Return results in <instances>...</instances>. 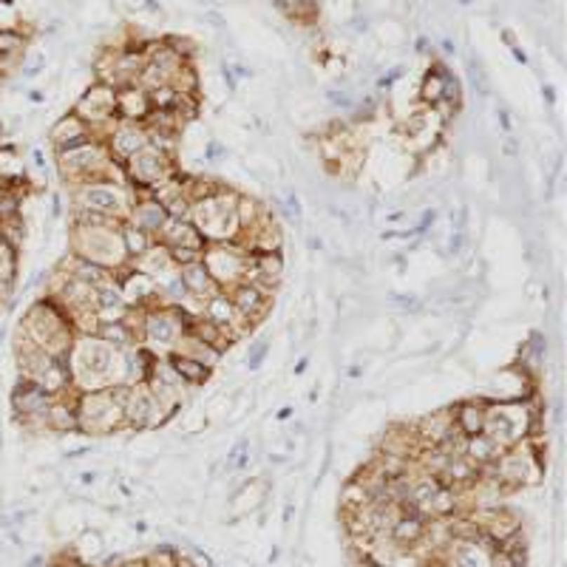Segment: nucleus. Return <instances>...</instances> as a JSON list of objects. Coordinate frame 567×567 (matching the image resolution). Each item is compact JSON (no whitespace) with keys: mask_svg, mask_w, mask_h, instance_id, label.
<instances>
[{"mask_svg":"<svg viewBox=\"0 0 567 567\" xmlns=\"http://www.w3.org/2000/svg\"><path fill=\"white\" fill-rule=\"evenodd\" d=\"M116 354L108 343H102L100 338H86L80 340L77 352H74V366H77V378H91V386H100L108 372L114 369Z\"/></svg>","mask_w":567,"mask_h":567,"instance_id":"nucleus-1","label":"nucleus"},{"mask_svg":"<svg viewBox=\"0 0 567 567\" xmlns=\"http://www.w3.org/2000/svg\"><path fill=\"white\" fill-rule=\"evenodd\" d=\"M51 406V394L37 383V380H29V378H20L15 392H12V408L18 417L29 420V417H46Z\"/></svg>","mask_w":567,"mask_h":567,"instance_id":"nucleus-2","label":"nucleus"},{"mask_svg":"<svg viewBox=\"0 0 567 567\" xmlns=\"http://www.w3.org/2000/svg\"><path fill=\"white\" fill-rule=\"evenodd\" d=\"M162 408H159V403L154 400V394L148 392V389H131V394H128V403H125V408H122V417L133 425V429H148V425H156L159 420H162Z\"/></svg>","mask_w":567,"mask_h":567,"instance_id":"nucleus-3","label":"nucleus"},{"mask_svg":"<svg viewBox=\"0 0 567 567\" xmlns=\"http://www.w3.org/2000/svg\"><path fill=\"white\" fill-rule=\"evenodd\" d=\"M116 108V91L108 83H100L94 88L86 91V97H80L77 102V116L88 119V122H102L111 116V111Z\"/></svg>","mask_w":567,"mask_h":567,"instance_id":"nucleus-4","label":"nucleus"},{"mask_svg":"<svg viewBox=\"0 0 567 567\" xmlns=\"http://www.w3.org/2000/svg\"><path fill=\"white\" fill-rule=\"evenodd\" d=\"M128 171H131V176L139 182V185H145V187H156L159 185V179L165 176V159H162V154H156L154 148H142L139 154H133L131 156V165H128Z\"/></svg>","mask_w":567,"mask_h":567,"instance_id":"nucleus-5","label":"nucleus"},{"mask_svg":"<svg viewBox=\"0 0 567 567\" xmlns=\"http://www.w3.org/2000/svg\"><path fill=\"white\" fill-rule=\"evenodd\" d=\"M83 204H86V210L102 213V216H111V219H116L122 213V201H119L116 190H111V185H88L83 190Z\"/></svg>","mask_w":567,"mask_h":567,"instance_id":"nucleus-6","label":"nucleus"},{"mask_svg":"<svg viewBox=\"0 0 567 567\" xmlns=\"http://www.w3.org/2000/svg\"><path fill=\"white\" fill-rule=\"evenodd\" d=\"M230 304L236 307V312L244 318V321H253V318H258L261 312H264V307H267V295L258 290V287H253V284H239V287L233 290V295H230Z\"/></svg>","mask_w":567,"mask_h":567,"instance_id":"nucleus-7","label":"nucleus"},{"mask_svg":"<svg viewBox=\"0 0 567 567\" xmlns=\"http://www.w3.org/2000/svg\"><path fill=\"white\" fill-rule=\"evenodd\" d=\"M468 462H474L476 468H482V465H488V462H496L502 457V446L496 443L493 437H488L485 432H479V434H474V437H468L465 440V454H462Z\"/></svg>","mask_w":567,"mask_h":567,"instance_id":"nucleus-8","label":"nucleus"},{"mask_svg":"<svg viewBox=\"0 0 567 567\" xmlns=\"http://www.w3.org/2000/svg\"><path fill=\"white\" fill-rule=\"evenodd\" d=\"M131 219H133V227H139V230H145V233L154 236V233L162 230V225L168 222V210H165L156 199H148V201H142V204L133 207Z\"/></svg>","mask_w":567,"mask_h":567,"instance_id":"nucleus-9","label":"nucleus"},{"mask_svg":"<svg viewBox=\"0 0 567 567\" xmlns=\"http://www.w3.org/2000/svg\"><path fill=\"white\" fill-rule=\"evenodd\" d=\"M145 142H148V133H145V131H139L136 125H122V128H116L114 136H111V148H114L116 156L131 159L133 154H139L142 148H145Z\"/></svg>","mask_w":567,"mask_h":567,"instance_id":"nucleus-10","label":"nucleus"},{"mask_svg":"<svg viewBox=\"0 0 567 567\" xmlns=\"http://www.w3.org/2000/svg\"><path fill=\"white\" fill-rule=\"evenodd\" d=\"M57 156H60L62 168H68V171H86V173H91L94 168L102 165V151L97 145H91V142H88V145H83V148H74V151H62Z\"/></svg>","mask_w":567,"mask_h":567,"instance_id":"nucleus-11","label":"nucleus"},{"mask_svg":"<svg viewBox=\"0 0 567 567\" xmlns=\"http://www.w3.org/2000/svg\"><path fill=\"white\" fill-rule=\"evenodd\" d=\"M116 108L122 111L125 119H136V116H145V114L151 111V100H148L145 91L128 86V88H122V91L116 94Z\"/></svg>","mask_w":567,"mask_h":567,"instance_id":"nucleus-12","label":"nucleus"},{"mask_svg":"<svg viewBox=\"0 0 567 567\" xmlns=\"http://www.w3.org/2000/svg\"><path fill=\"white\" fill-rule=\"evenodd\" d=\"M454 420H457V432L462 437H474V434H479L485 429V408L479 403H465V406L457 408Z\"/></svg>","mask_w":567,"mask_h":567,"instance_id":"nucleus-13","label":"nucleus"},{"mask_svg":"<svg viewBox=\"0 0 567 567\" xmlns=\"http://www.w3.org/2000/svg\"><path fill=\"white\" fill-rule=\"evenodd\" d=\"M97 338H100L102 343H108L111 349H131L133 329H131L125 321H100Z\"/></svg>","mask_w":567,"mask_h":567,"instance_id":"nucleus-14","label":"nucleus"},{"mask_svg":"<svg viewBox=\"0 0 567 567\" xmlns=\"http://www.w3.org/2000/svg\"><path fill=\"white\" fill-rule=\"evenodd\" d=\"M171 369L179 375V380H187V383H204L210 378V369L193 358H185V354H173L171 358Z\"/></svg>","mask_w":567,"mask_h":567,"instance_id":"nucleus-15","label":"nucleus"},{"mask_svg":"<svg viewBox=\"0 0 567 567\" xmlns=\"http://www.w3.org/2000/svg\"><path fill=\"white\" fill-rule=\"evenodd\" d=\"M145 332L151 340H159V343H171L176 335H179V323L168 315V312H154L145 323Z\"/></svg>","mask_w":567,"mask_h":567,"instance_id":"nucleus-16","label":"nucleus"},{"mask_svg":"<svg viewBox=\"0 0 567 567\" xmlns=\"http://www.w3.org/2000/svg\"><path fill=\"white\" fill-rule=\"evenodd\" d=\"M182 284H185V290L187 293H193V295H204V293H210V275H207V269H204V261H196V264H187L185 269H182Z\"/></svg>","mask_w":567,"mask_h":567,"instance_id":"nucleus-17","label":"nucleus"},{"mask_svg":"<svg viewBox=\"0 0 567 567\" xmlns=\"http://www.w3.org/2000/svg\"><path fill=\"white\" fill-rule=\"evenodd\" d=\"M46 425H48V429H54V432H77V429H80L77 414L71 411L68 406H62V403L48 406V411H46Z\"/></svg>","mask_w":567,"mask_h":567,"instance_id":"nucleus-18","label":"nucleus"},{"mask_svg":"<svg viewBox=\"0 0 567 567\" xmlns=\"http://www.w3.org/2000/svg\"><path fill=\"white\" fill-rule=\"evenodd\" d=\"M446 74H448V68H446V65H437L434 71H429V74H425V80H422V91H420V97H422L425 102H432V105H440V102H443Z\"/></svg>","mask_w":567,"mask_h":567,"instance_id":"nucleus-19","label":"nucleus"},{"mask_svg":"<svg viewBox=\"0 0 567 567\" xmlns=\"http://www.w3.org/2000/svg\"><path fill=\"white\" fill-rule=\"evenodd\" d=\"M83 133H88V128H86V122H83L80 116H65V119H60V122L54 125V131H51V142L60 148V145H65L68 139L83 136Z\"/></svg>","mask_w":567,"mask_h":567,"instance_id":"nucleus-20","label":"nucleus"},{"mask_svg":"<svg viewBox=\"0 0 567 567\" xmlns=\"http://www.w3.org/2000/svg\"><path fill=\"white\" fill-rule=\"evenodd\" d=\"M420 533H422V522L417 516H403V519H397L392 525V536L397 542H414Z\"/></svg>","mask_w":567,"mask_h":567,"instance_id":"nucleus-21","label":"nucleus"},{"mask_svg":"<svg viewBox=\"0 0 567 567\" xmlns=\"http://www.w3.org/2000/svg\"><path fill=\"white\" fill-rule=\"evenodd\" d=\"M26 46L23 34L15 29H0V57H15Z\"/></svg>","mask_w":567,"mask_h":567,"instance_id":"nucleus-22","label":"nucleus"},{"mask_svg":"<svg viewBox=\"0 0 567 567\" xmlns=\"http://www.w3.org/2000/svg\"><path fill=\"white\" fill-rule=\"evenodd\" d=\"M457 567H485L476 545H465V542L457 545Z\"/></svg>","mask_w":567,"mask_h":567,"instance_id":"nucleus-23","label":"nucleus"},{"mask_svg":"<svg viewBox=\"0 0 567 567\" xmlns=\"http://www.w3.org/2000/svg\"><path fill=\"white\" fill-rule=\"evenodd\" d=\"M267 352H269L267 340H258V343H253V349L247 352V366H250V369H258V366L264 363V358H267Z\"/></svg>","mask_w":567,"mask_h":567,"instance_id":"nucleus-24","label":"nucleus"},{"mask_svg":"<svg viewBox=\"0 0 567 567\" xmlns=\"http://www.w3.org/2000/svg\"><path fill=\"white\" fill-rule=\"evenodd\" d=\"M394 309H408V312H414V309H420V301L414 298V295H392V301H389Z\"/></svg>","mask_w":567,"mask_h":567,"instance_id":"nucleus-25","label":"nucleus"},{"mask_svg":"<svg viewBox=\"0 0 567 567\" xmlns=\"http://www.w3.org/2000/svg\"><path fill=\"white\" fill-rule=\"evenodd\" d=\"M471 80H474V88H479V94H488V80L476 62H471Z\"/></svg>","mask_w":567,"mask_h":567,"instance_id":"nucleus-26","label":"nucleus"},{"mask_svg":"<svg viewBox=\"0 0 567 567\" xmlns=\"http://www.w3.org/2000/svg\"><path fill=\"white\" fill-rule=\"evenodd\" d=\"M329 102L340 105V108H352L354 105V100L349 97V91H329Z\"/></svg>","mask_w":567,"mask_h":567,"instance_id":"nucleus-27","label":"nucleus"},{"mask_svg":"<svg viewBox=\"0 0 567 567\" xmlns=\"http://www.w3.org/2000/svg\"><path fill=\"white\" fill-rule=\"evenodd\" d=\"M400 74H403V68H392L386 77H380V88H389V86H392V83H394Z\"/></svg>","mask_w":567,"mask_h":567,"instance_id":"nucleus-28","label":"nucleus"},{"mask_svg":"<svg viewBox=\"0 0 567 567\" xmlns=\"http://www.w3.org/2000/svg\"><path fill=\"white\" fill-rule=\"evenodd\" d=\"M43 62H46V60H43V57H37V60H32V62H29V65H26V71H23V74H26V77H34V74H37V71H40V68H43Z\"/></svg>","mask_w":567,"mask_h":567,"instance_id":"nucleus-29","label":"nucleus"},{"mask_svg":"<svg viewBox=\"0 0 567 567\" xmlns=\"http://www.w3.org/2000/svg\"><path fill=\"white\" fill-rule=\"evenodd\" d=\"M457 4H460V6H471V4H474V0H457Z\"/></svg>","mask_w":567,"mask_h":567,"instance_id":"nucleus-30","label":"nucleus"},{"mask_svg":"<svg viewBox=\"0 0 567 567\" xmlns=\"http://www.w3.org/2000/svg\"><path fill=\"white\" fill-rule=\"evenodd\" d=\"M0 340H4V329H0Z\"/></svg>","mask_w":567,"mask_h":567,"instance_id":"nucleus-31","label":"nucleus"}]
</instances>
